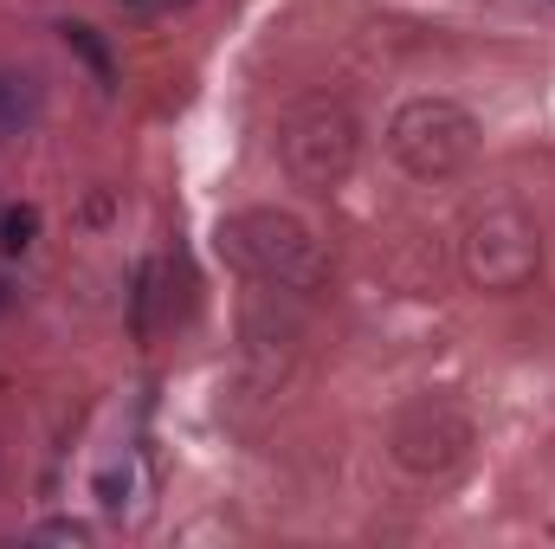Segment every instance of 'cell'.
Listing matches in <instances>:
<instances>
[{
    "instance_id": "cell-4",
    "label": "cell",
    "mask_w": 555,
    "mask_h": 549,
    "mask_svg": "<svg viewBox=\"0 0 555 549\" xmlns=\"http://www.w3.org/2000/svg\"><path fill=\"white\" fill-rule=\"evenodd\" d=\"M284 155L304 181H336L356 162V124L343 111H304L284 137Z\"/></svg>"
},
{
    "instance_id": "cell-7",
    "label": "cell",
    "mask_w": 555,
    "mask_h": 549,
    "mask_svg": "<svg viewBox=\"0 0 555 549\" xmlns=\"http://www.w3.org/2000/svg\"><path fill=\"white\" fill-rule=\"evenodd\" d=\"M65 39H72V46H78V52L98 65V78H111V52L98 46V33H91V26H65Z\"/></svg>"
},
{
    "instance_id": "cell-8",
    "label": "cell",
    "mask_w": 555,
    "mask_h": 549,
    "mask_svg": "<svg viewBox=\"0 0 555 549\" xmlns=\"http://www.w3.org/2000/svg\"><path fill=\"white\" fill-rule=\"evenodd\" d=\"M0 304H7V284H0Z\"/></svg>"
},
{
    "instance_id": "cell-1",
    "label": "cell",
    "mask_w": 555,
    "mask_h": 549,
    "mask_svg": "<svg viewBox=\"0 0 555 549\" xmlns=\"http://www.w3.org/2000/svg\"><path fill=\"white\" fill-rule=\"evenodd\" d=\"M388 149L401 155L408 175H452V168L472 162L478 124H472V111H459V104H446V98H420V104H408V111L395 117Z\"/></svg>"
},
{
    "instance_id": "cell-2",
    "label": "cell",
    "mask_w": 555,
    "mask_h": 549,
    "mask_svg": "<svg viewBox=\"0 0 555 549\" xmlns=\"http://www.w3.org/2000/svg\"><path fill=\"white\" fill-rule=\"evenodd\" d=\"M220 246L259 278H278V284H310L317 278V246L297 220L284 214H240L220 227Z\"/></svg>"
},
{
    "instance_id": "cell-6",
    "label": "cell",
    "mask_w": 555,
    "mask_h": 549,
    "mask_svg": "<svg viewBox=\"0 0 555 549\" xmlns=\"http://www.w3.org/2000/svg\"><path fill=\"white\" fill-rule=\"evenodd\" d=\"M33 240H39V214H33V207H7V214H0V253L13 259V253H26Z\"/></svg>"
},
{
    "instance_id": "cell-3",
    "label": "cell",
    "mask_w": 555,
    "mask_h": 549,
    "mask_svg": "<svg viewBox=\"0 0 555 549\" xmlns=\"http://www.w3.org/2000/svg\"><path fill=\"white\" fill-rule=\"evenodd\" d=\"M465 259H472V278H478V284L511 291V284H524V278L537 272V233H530L524 214L498 207V214H485V220L472 227Z\"/></svg>"
},
{
    "instance_id": "cell-5",
    "label": "cell",
    "mask_w": 555,
    "mask_h": 549,
    "mask_svg": "<svg viewBox=\"0 0 555 549\" xmlns=\"http://www.w3.org/2000/svg\"><path fill=\"white\" fill-rule=\"evenodd\" d=\"M26 117H33V85L26 78H0V142L20 137Z\"/></svg>"
}]
</instances>
